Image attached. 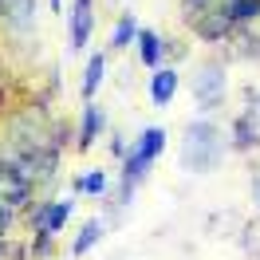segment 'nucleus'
<instances>
[{
    "label": "nucleus",
    "instance_id": "nucleus-1",
    "mask_svg": "<svg viewBox=\"0 0 260 260\" xmlns=\"http://www.w3.org/2000/svg\"><path fill=\"white\" fill-rule=\"evenodd\" d=\"M181 166L193 174H209L221 166V130L213 122H189L181 134Z\"/></svg>",
    "mask_w": 260,
    "mask_h": 260
},
{
    "label": "nucleus",
    "instance_id": "nucleus-2",
    "mask_svg": "<svg viewBox=\"0 0 260 260\" xmlns=\"http://www.w3.org/2000/svg\"><path fill=\"white\" fill-rule=\"evenodd\" d=\"M162 146H166V130L162 126H146L134 138V146H130V154H126V170H122V189H126V197H130V189L142 181V174L154 166V158H162Z\"/></svg>",
    "mask_w": 260,
    "mask_h": 260
},
{
    "label": "nucleus",
    "instance_id": "nucleus-3",
    "mask_svg": "<svg viewBox=\"0 0 260 260\" xmlns=\"http://www.w3.org/2000/svg\"><path fill=\"white\" fill-rule=\"evenodd\" d=\"M225 63H201L193 71V99L205 107V111H213L217 103H221V95H225Z\"/></svg>",
    "mask_w": 260,
    "mask_h": 260
},
{
    "label": "nucleus",
    "instance_id": "nucleus-4",
    "mask_svg": "<svg viewBox=\"0 0 260 260\" xmlns=\"http://www.w3.org/2000/svg\"><path fill=\"white\" fill-rule=\"evenodd\" d=\"M28 197H32V181L24 178L12 162H0V201L20 209V205H28Z\"/></svg>",
    "mask_w": 260,
    "mask_h": 260
},
{
    "label": "nucleus",
    "instance_id": "nucleus-5",
    "mask_svg": "<svg viewBox=\"0 0 260 260\" xmlns=\"http://www.w3.org/2000/svg\"><path fill=\"white\" fill-rule=\"evenodd\" d=\"M91 32H95V8H91V0H75V8H71V48L83 51Z\"/></svg>",
    "mask_w": 260,
    "mask_h": 260
},
{
    "label": "nucleus",
    "instance_id": "nucleus-6",
    "mask_svg": "<svg viewBox=\"0 0 260 260\" xmlns=\"http://www.w3.org/2000/svg\"><path fill=\"white\" fill-rule=\"evenodd\" d=\"M178 91V71L174 67H154V79H150V103L154 107H166Z\"/></svg>",
    "mask_w": 260,
    "mask_h": 260
},
{
    "label": "nucleus",
    "instance_id": "nucleus-7",
    "mask_svg": "<svg viewBox=\"0 0 260 260\" xmlns=\"http://www.w3.org/2000/svg\"><path fill=\"white\" fill-rule=\"evenodd\" d=\"M103 79H107V55L95 51V55L87 59V71H83V87H79L83 103H95V91L103 87Z\"/></svg>",
    "mask_w": 260,
    "mask_h": 260
},
{
    "label": "nucleus",
    "instance_id": "nucleus-8",
    "mask_svg": "<svg viewBox=\"0 0 260 260\" xmlns=\"http://www.w3.org/2000/svg\"><path fill=\"white\" fill-rule=\"evenodd\" d=\"M138 55H142V63L146 67H158L162 63V36L158 32H150V28H138Z\"/></svg>",
    "mask_w": 260,
    "mask_h": 260
},
{
    "label": "nucleus",
    "instance_id": "nucleus-9",
    "mask_svg": "<svg viewBox=\"0 0 260 260\" xmlns=\"http://www.w3.org/2000/svg\"><path fill=\"white\" fill-rule=\"evenodd\" d=\"M71 209H75V201H71V197H67V201H55V205H48V209L40 213V229H44V233H59V229L67 225Z\"/></svg>",
    "mask_w": 260,
    "mask_h": 260
},
{
    "label": "nucleus",
    "instance_id": "nucleus-10",
    "mask_svg": "<svg viewBox=\"0 0 260 260\" xmlns=\"http://www.w3.org/2000/svg\"><path fill=\"white\" fill-rule=\"evenodd\" d=\"M221 12L229 24H244L260 16V0H221Z\"/></svg>",
    "mask_w": 260,
    "mask_h": 260
},
{
    "label": "nucleus",
    "instance_id": "nucleus-11",
    "mask_svg": "<svg viewBox=\"0 0 260 260\" xmlns=\"http://www.w3.org/2000/svg\"><path fill=\"white\" fill-rule=\"evenodd\" d=\"M229 28H233V24L225 20L221 8H217V12H205V16H197V36H201V40H221V36H229Z\"/></svg>",
    "mask_w": 260,
    "mask_h": 260
},
{
    "label": "nucleus",
    "instance_id": "nucleus-12",
    "mask_svg": "<svg viewBox=\"0 0 260 260\" xmlns=\"http://www.w3.org/2000/svg\"><path fill=\"white\" fill-rule=\"evenodd\" d=\"M103 122H107V114H103V107H95V103H87V111H83V130H79V146L87 150L91 142H95V134L103 130Z\"/></svg>",
    "mask_w": 260,
    "mask_h": 260
},
{
    "label": "nucleus",
    "instance_id": "nucleus-13",
    "mask_svg": "<svg viewBox=\"0 0 260 260\" xmlns=\"http://www.w3.org/2000/svg\"><path fill=\"white\" fill-rule=\"evenodd\" d=\"M75 189L87 193V197H103V193H107V174H103V170H91V174L75 178Z\"/></svg>",
    "mask_w": 260,
    "mask_h": 260
},
{
    "label": "nucleus",
    "instance_id": "nucleus-14",
    "mask_svg": "<svg viewBox=\"0 0 260 260\" xmlns=\"http://www.w3.org/2000/svg\"><path fill=\"white\" fill-rule=\"evenodd\" d=\"M99 237H103V225H99V217H95V221H87V225L79 229V237H75V244H71V252H75V256L91 252V244H95Z\"/></svg>",
    "mask_w": 260,
    "mask_h": 260
},
{
    "label": "nucleus",
    "instance_id": "nucleus-15",
    "mask_svg": "<svg viewBox=\"0 0 260 260\" xmlns=\"http://www.w3.org/2000/svg\"><path fill=\"white\" fill-rule=\"evenodd\" d=\"M134 36H138V20H134V16H130V12H126V16L118 20V28H114L111 44H114V48H126L130 40H134Z\"/></svg>",
    "mask_w": 260,
    "mask_h": 260
},
{
    "label": "nucleus",
    "instance_id": "nucleus-16",
    "mask_svg": "<svg viewBox=\"0 0 260 260\" xmlns=\"http://www.w3.org/2000/svg\"><path fill=\"white\" fill-rule=\"evenodd\" d=\"M252 197H256V205H260V178L252 181Z\"/></svg>",
    "mask_w": 260,
    "mask_h": 260
}]
</instances>
